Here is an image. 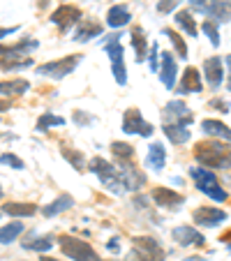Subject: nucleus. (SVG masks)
<instances>
[{
	"instance_id": "1",
	"label": "nucleus",
	"mask_w": 231,
	"mask_h": 261,
	"mask_svg": "<svg viewBox=\"0 0 231 261\" xmlns=\"http://www.w3.org/2000/svg\"><path fill=\"white\" fill-rule=\"evenodd\" d=\"M194 158L206 169H229L231 167V148L220 141H206V143H199L197 146Z\"/></svg>"
},
{
	"instance_id": "2",
	"label": "nucleus",
	"mask_w": 231,
	"mask_h": 261,
	"mask_svg": "<svg viewBox=\"0 0 231 261\" xmlns=\"http://www.w3.org/2000/svg\"><path fill=\"white\" fill-rule=\"evenodd\" d=\"M90 171H93L95 176H97L99 180H102L104 188H109L113 194L125 192V182H123V178H120L118 169L113 167V164H109L107 160L95 158L93 162H90Z\"/></svg>"
},
{
	"instance_id": "3",
	"label": "nucleus",
	"mask_w": 231,
	"mask_h": 261,
	"mask_svg": "<svg viewBox=\"0 0 231 261\" xmlns=\"http://www.w3.org/2000/svg\"><path fill=\"white\" fill-rule=\"evenodd\" d=\"M190 176L192 180L197 182V188L199 192H203L206 197L215 199V201H226V192L220 188V182H217V178L213 176L211 169H203V167H192L190 169Z\"/></svg>"
},
{
	"instance_id": "4",
	"label": "nucleus",
	"mask_w": 231,
	"mask_h": 261,
	"mask_svg": "<svg viewBox=\"0 0 231 261\" xmlns=\"http://www.w3.org/2000/svg\"><path fill=\"white\" fill-rule=\"evenodd\" d=\"M104 51L111 58V69H113V79L116 84L125 86L127 84V69H125V60H123V46L118 42V35H111L104 40Z\"/></svg>"
},
{
	"instance_id": "5",
	"label": "nucleus",
	"mask_w": 231,
	"mask_h": 261,
	"mask_svg": "<svg viewBox=\"0 0 231 261\" xmlns=\"http://www.w3.org/2000/svg\"><path fill=\"white\" fill-rule=\"evenodd\" d=\"M81 56L74 54V56H67V58H60V60H51V63H44L37 67V74L40 76H49V79H65L67 74H72L79 65Z\"/></svg>"
},
{
	"instance_id": "6",
	"label": "nucleus",
	"mask_w": 231,
	"mask_h": 261,
	"mask_svg": "<svg viewBox=\"0 0 231 261\" xmlns=\"http://www.w3.org/2000/svg\"><path fill=\"white\" fill-rule=\"evenodd\" d=\"M60 250L74 261H99L97 259V252L84 243L81 238H74V236H60Z\"/></svg>"
},
{
	"instance_id": "7",
	"label": "nucleus",
	"mask_w": 231,
	"mask_h": 261,
	"mask_svg": "<svg viewBox=\"0 0 231 261\" xmlns=\"http://www.w3.org/2000/svg\"><path fill=\"white\" fill-rule=\"evenodd\" d=\"M190 5L206 16L224 23L231 19V0H190Z\"/></svg>"
},
{
	"instance_id": "8",
	"label": "nucleus",
	"mask_w": 231,
	"mask_h": 261,
	"mask_svg": "<svg viewBox=\"0 0 231 261\" xmlns=\"http://www.w3.org/2000/svg\"><path fill=\"white\" fill-rule=\"evenodd\" d=\"M192 120H194V116L181 99H173V102H169L164 107V125H183V127H187Z\"/></svg>"
},
{
	"instance_id": "9",
	"label": "nucleus",
	"mask_w": 231,
	"mask_h": 261,
	"mask_svg": "<svg viewBox=\"0 0 231 261\" xmlns=\"http://www.w3.org/2000/svg\"><path fill=\"white\" fill-rule=\"evenodd\" d=\"M123 132L125 134H141V137H150L152 125L146 123L139 109H127L123 114Z\"/></svg>"
},
{
	"instance_id": "10",
	"label": "nucleus",
	"mask_w": 231,
	"mask_h": 261,
	"mask_svg": "<svg viewBox=\"0 0 231 261\" xmlns=\"http://www.w3.org/2000/svg\"><path fill=\"white\" fill-rule=\"evenodd\" d=\"M51 21H54L60 30H67L72 23L81 21V10L79 7H74V5H60L58 10L51 14Z\"/></svg>"
},
{
	"instance_id": "11",
	"label": "nucleus",
	"mask_w": 231,
	"mask_h": 261,
	"mask_svg": "<svg viewBox=\"0 0 231 261\" xmlns=\"http://www.w3.org/2000/svg\"><path fill=\"white\" fill-rule=\"evenodd\" d=\"M118 173H120V178H123V182H125V190H132V192L141 190V185L146 182V176H143L137 167H132L130 162H120Z\"/></svg>"
},
{
	"instance_id": "12",
	"label": "nucleus",
	"mask_w": 231,
	"mask_h": 261,
	"mask_svg": "<svg viewBox=\"0 0 231 261\" xmlns=\"http://www.w3.org/2000/svg\"><path fill=\"white\" fill-rule=\"evenodd\" d=\"M226 220V213L220 211V208H213V206H203L199 211H194V222L199 227H215L220 222Z\"/></svg>"
},
{
	"instance_id": "13",
	"label": "nucleus",
	"mask_w": 231,
	"mask_h": 261,
	"mask_svg": "<svg viewBox=\"0 0 231 261\" xmlns=\"http://www.w3.org/2000/svg\"><path fill=\"white\" fill-rule=\"evenodd\" d=\"M173 241H176L178 245L187 247V245H203V243H206V238H203L194 227H187V224H183V227L173 229Z\"/></svg>"
},
{
	"instance_id": "14",
	"label": "nucleus",
	"mask_w": 231,
	"mask_h": 261,
	"mask_svg": "<svg viewBox=\"0 0 231 261\" xmlns=\"http://www.w3.org/2000/svg\"><path fill=\"white\" fill-rule=\"evenodd\" d=\"M176 76H178V67L176 60H173L171 54H162V63H160V79L167 88H173L176 86Z\"/></svg>"
},
{
	"instance_id": "15",
	"label": "nucleus",
	"mask_w": 231,
	"mask_h": 261,
	"mask_svg": "<svg viewBox=\"0 0 231 261\" xmlns=\"http://www.w3.org/2000/svg\"><path fill=\"white\" fill-rule=\"evenodd\" d=\"M152 199H155V203L162 208H178L183 201H185L181 194H176L169 188H155L152 190Z\"/></svg>"
},
{
	"instance_id": "16",
	"label": "nucleus",
	"mask_w": 231,
	"mask_h": 261,
	"mask_svg": "<svg viewBox=\"0 0 231 261\" xmlns=\"http://www.w3.org/2000/svg\"><path fill=\"white\" fill-rule=\"evenodd\" d=\"M201 90V76L194 67H187L181 76V86H178V93L185 95V93H199Z\"/></svg>"
},
{
	"instance_id": "17",
	"label": "nucleus",
	"mask_w": 231,
	"mask_h": 261,
	"mask_svg": "<svg viewBox=\"0 0 231 261\" xmlns=\"http://www.w3.org/2000/svg\"><path fill=\"white\" fill-rule=\"evenodd\" d=\"M203 72H206V79H208V84H211V88L215 90V88H220V84H222V60L220 58H208L206 63H203Z\"/></svg>"
},
{
	"instance_id": "18",
	"label": "nucleus",
	"mask_w": 231,
	"mask_h": 261,
	"mask_svg": "<svg viewBox=\"0 0 231 261\" xmlns=\"http://www.w3.org/2000/svg\"><path fill=\"white\" fill-rule=\"evenodd\" d=\"M164 162H167V150H164L162 143H150L148 148V155H146V164L155 171L164 169Z\"/></svg>"
},
{
	"instance_id": "19",
	"label": "nucleus",
	"mask_w": 231,
	"mask_h": 261,
	"mask_svg": "<svg viewBox=\"0 0 231 261\" xmlns=\"http://www.w3.org/2000/svg\"><path fill=\"white\" fill-rule=\"evenodd\" d=\"M97 35H102V23H97V21H93V19H86V21H81L79 30L74 35V40L88 42V40H93V37H97Z\"/></svg>"
},
{
	"instance_id": "20",
	"label": "nucleus",
	"mask_w": 231,
	"mask_h": 261,
	"mask_svg": "<svg viewBox=\"0 0 231 261\" xmlns=\"http://www.w3.org/2000/svg\"><path fill=\"white\" fill-rule=\"evenodd\" d=\"M130 10L125 5H116V7H111L109 10V14H107V23L111 25V28H123V25H127L130 23Z\"/></svg>"
},
{
	"instance_id": "21",
	"label": "nucleus",
	"mask_w": 231,
	"mask_h": 261,
	"mask_svg": "<svg viewBox=\"0 0 231 261\" xmlns=\"http://www.w3.org/2000/svg\"><path fill=\"white\" fill-rule=\"evenodd\" d=\"M203 132L211 134L213 139H222V141H231V129L220 120H203L201 123Z\"/></svg>"
},
{
	"instance_id": "22",
	"label": "nucleus",
	"mask_w": 231,
	"mask_h": 261,
	"mask_svg": "<svg viewBox=\"0 0 231 261\" xmlns=\"http://www.w3.org/2000/svg\"><path fill=\"white\" fill-rule=\"evenodd\" d=\"M137 250L143 252V254H148L152 261H160V256H162V247L158 245V241H152V238H137Z\"/></svg>"
},
{
	"instance_id": "23",
	"label": "nucleus",
	"mask_w": 231,
	"mask_h": 261,
	"mask_svg": "<svg viewBox=\"0 0 231 261\" xmlns=\"http://www.w3.org/2000/svg\"><path fill=\"white\" fill-rule=\"evenodd\" d=\"M72 206H74V199L69 197V194H63V197H58L54 203H49V206L42 208V213H44V217H54L63 211H69Z\"/></svg>"
},
{
	"instance_id": "24",
	"label": "nucleus",
	"mask_w": 231,
	"mask_h": 261,
	"mask_svg": "<svg viewBox=\"0 0 231 261\" xmlns=\"http://www.w3.org/2000/svg\"><path fill=\"white\" fill-rule=\"evenodd\" d=\"M132 49H134V54H137L139 63H143V60L148 58V42H146V37H143V33L139 28L132 30Z\"/></svg>"
},
{
	"instance_id": "25",
	"label": "nucleus",
	"mask_w": 231,
	"mask_h": 261,
	"mask_svg": "<svg viewBox=\"0 0 231 261\" xmlns=\"http://www.w3.org/2000/svg\"><path fill=\"white\" fill-rule=\"evenodd\" d=\"M33 65V58L28 56H5V58H0V67L3 69H25Z\"/></svg>"
},
{
	"instance_id": "26",
	"label": "nucleus",
	"mask_w": 231,
	"mask_h": 261,
	"mask_svg": "<svg viewBox=\"0 0 231 261\" xmlns=\"http://www.w3.org/2000/svg\"><path fill=\"white\" fill-rule=\"evenodd\" d=\"M162 129H164V134L169 137V141H173L176 146L190 141V132H187V127H183V125H164Z\"/></svg>"
},
{
	"instance_id": "27",
	"label": "nucleus",
	"mask_w": 231,
	"mask_h": 261,
	"mask_svg": "<svg viewBox=\"0 0 231 261\" xmlns=\"http://www.w3.org/2000/svg\"><path fill=\"white\" fill-rule=\"evenodd\" d=\"M30 88L25 79H14V81H0V95H23Z\"/></svg>"
},
{
	"instance_id": "28",
	"label": "nucleus",
	"mask_w": 231,
	"mask_h": 261,
	"mask_svg": "<svg viewBox=\"0 0 231 261\" xmlns=\"http://www.w3.org/2000/svg\"><path fill=\"white\" fill-rule=\"evenodd\" d=\"M3 211L14 217H30L37 213V206H35V203H7Z\"/></svg>"
},
{
	"instance_id": "29",
	"label": "nucleus",
	"mask_w": 231,
	"mask_h": 261,
	"mask_svg": "<svg viewBox=\"0 0 231 261\" xmlns=\"http://www.w3.org/2000/svg\"><path fill=\"white\" fill-rule=\"evenodd\" d=\"M33 49H37V42L35 40H25V42H21V44H14V46H0V54L3 56H23V54H28V51H33Z\"/></svg>"
},
{
	"instance_id": "30",
	"label": "nucleus",
	"mask_w": 231,
	"mask_h": 261,
	"mask_svg": "<svg viewBox=\"0 0 231 261\" xmlns=\"http://www.w3.org/2000/svg\"><path fill=\"white\" fill-rule=\"evenodd\" d=\"M176 21H178V25H181L183 30H185L190 37H197V25H194V19H192V14L190 12H178L176 14Z\"/></svg>"
},
{
	"instance_id": "31",
	"label": "nucleus",
	"mask_w": 231,
	"mask_h": 261,
	"mask_svg": "<svg viewBox=\"0 0 231 261\" xmlns=\"http://www.w3.org/2000/svg\"><path fill=\"white\" fill-rule=\"evenodd\" d=\"M111 150H113V155H116L120 162H130V160L134 158V148L130 146V143L113 141V143H111Z\"/></svg>"
},
{
	"instance_id": "32",
	"label": "nucleus",
	"mask_w": 231,
	"mask_h": 261,
	"mask_svg": "<svg viewBox=\"0 0 231 261\" xmlns=\"http://www.w3.org/2000/svg\"><path fill=\"white\" fill-rule=\"evenodd\" d=\"M63 158L67 160L69 164H72L76 171H84V167H86V162H84V155L79 153V150H74V148H67V146H63Z\"/></svg>"
},
{
	"instance_id": "33",
	"label": "nucleus",
	"mask_w": 231,
	"mask_h": 261,
	"mask_svg": "<svg viewBox=\"0 0 231 261\" xmlns=\"http://www.w3.org/2000/svg\"><path fill=\"white\" fill-rule=\"evenodd\" d=\"M23 233V224H19V222H14V224H7V227L0 229V243H12L16 236H21Z\"/></svg>"
},
{
	"instance_id": "34",
	"label": "nucleus",
	"mask_w": 231,
	"mask_h": 261,
	"mask_svg": "<svg viewBox=\"0 0 231 261\" xmlns=\"http://www.w3.org/2000/svg\"><path fill=\"white\" fill-rule=\"evenodd\" d=\"M60 125H65V118L54 116V114H44L37 118V132H44L49 127H60Z\"/></svg>"
},
{
	"instance_id": "35",
	"label": "nucleus",
	"mask_w": 231,
	"mask_h": 261,
	"mask_svg": "<svg viewBox=\"0 0 231 261\" xmlns=\"http://www.w3.org/2000/svg\"><path fill=\"white\" fill-rule=\"evenodd\" d=\"M51 245H54V238L51 236H42V238H35V241L23 243L25 250H35V252H46V250H51Z\"/></svg>"
},
{
	"instance_id": "36",
	"label": "nucleus",
	"mask_w": 231,
	"mask_h": 261,
	"mask_svg": "<svg viewBox=\"0 0 231 261\" xmlns=\"http://www.w3.org/2000/svg\"><path fill=\"white\" fill-rule=\"evenodd\" d=\"M164 35H167L169 40H171V44L176 46V51H178V58H187V44H185V40H183L178 33H173L171 28H164Z\"/></svg>"
},
{
	"instance_id": "37",
	"label": "nucleus",
	"mask_w": 231,
	"mask_h": 261,
	"mask_svg": "<svg viewBox=\"0 0 231 261\" xmlns=\"http://www.w3.org/2000/svg\"><path fill=\"white\" fill-rule=\"evenodd\" d=\"M201 30L206 33V37L213 42V46H217L220 44V30H217V25L213 23V21H203V25H201Z\"/></svg>"
},
{
	"instance_id": "38",
	"label": "nucleus",
	"mask_w": 231,
	"mask_h": 261,
	"mask_svg": "<svg viewBox=\"0 0 231 261\" xmlns=\"http://www.w3.org/2000/svg\"><path fill=\"white\" fill-rule=\"evenodd\" d=\"M0 162L7 164V167H14V169H23V162H21V160L16 158V155H12V153L0 155Z\"/></svg>"
},
{
	"instance_id": "39",
	"label": "nucleus",
	"mask_w": 231,
	"mask_h": 261,
	"mask_svg": "<svg viewBox=\"0 0 231 261\" xmlns=\"http://www.w3.org/2000/svg\"><path fill=\"white\" fill-rule=\"evenodd\" d=\"M176 5H178V0H160V3H158V12H160V14H167V12L176 10Z\"/></svg>"
},
{
	"instance_id": "40",
	"label": "nucleus",
	"mask_w": 231,
	"mask_h": 261,
	"mask_svg": "<svg viewBox=\"0 0 231 261\" xmlns=\"http://www.w3.org/2000/svg\"><path fill=\"white\" fill-rule=\"evenodd\" d=\"M150 72H158V44L155 46H150Z\"/></svg>"
},
{
	"instance_id": "41",
	"label": "nucleus",
	"mask_w": 231,
	"mask_h": 261,
	"mask_svg": "<svg viewBox=\"0 0 231 261\" xmlns=\"http://www.w3.org/2000/svg\"><path fill=\"white\" fill-rule=\"evenodd\" d=\"M127 261H152V259H150V256H148V254H143V252L134 250V252H132V254H130V256H127Z\"/></svg>"
},
{
	"instance_id": "42",
	"label": "nucleus",
	"mask_w": 231,
	"mask_h": 261,
	"mask_svg": "<svg viewBox=\"0 0 231 261\" xmlns=\"http://www.w3.org/2000/svg\"><path fill=\"white\" fill-rule=\"evenodd\" d=\"M16 30H19L16 25H14V28H0V40H3V37H7V35H12V33H16Z\"/></svg>"
},
{
	"instance_id": "43",
	"label": "nucleus",
	"mask_w": 231,
	"mask_h": 261,
	"mask_svg": "<svg viewBox=\"0 0 231 261\" xmlns=\"http://www.w3.org/2000/svg\"><path fill=\"white\" fill-rule=\"evenodd\" d=\"M226 67H229V81H226V88L231 93V56H226Z\"/></svg>"
},
{
	"instance_id": "44",
	"label": "nucleus",
	"mask_w": 231,
	"mask_h": 261,
	"mask_svg": "<svg viewBox=\"0 0 231 261\" xmlns=\"http://www.w3.org/2000/svg\"><path fill=\"white\" fill-rule=\"evenodd\" d=\"M109 250H111V252H118V238H111V241H109Z\"/></svg>"
},
{
	"instance_id": "45",
	"label": "nucleus",
	"mask_w": 231,
	"mask_h": 261,
	"mask_svg": "<svg viewBox=\"0 0 231 261\" xmlns=\"http://www.w3.org/2000/svg\"><path fill=\"white\" fill-rule=\"evenodd\" d=\"M7 109H10V102H3V99H0V111H7Z\"/></svg>"
},
{
	"instance_id": "46",
	"label": "nucleus",
	"mask_w": 231,
	"mask_h": 261,
	"mask_svg": "<svg viewBox=\"0 0 231 261\" xmlns=\"http://www.w3.org/2000/svg\"><path fill=\"white\" fill-rule=\"evenodd\" d=\"M42 261H58V259H54V256H44Z\"/></svg>"
},
{
	"instance_id": "47",
	"label": "nucleus",
	"mask_w": 231,
	"mask_h": 261,
	"mask_svg": "<svg viewBox=\"0 0 231 261\" xmlns=\"http://www.w3.org/2000/svg\"><path fill=\"white\" fill-rule=\"evenodd\" d=\"M0 197H3V188H0Z\"/></svg>"
},
{
	"instance_id": "48",
	"label": "nucleus",
	"mask_w": 231,
	"mask_h": 261,
	"mask_svg": "<svg viewBox=\"0 0 231 261\" xmlns=\"http://www.w3.org/2000/svg\"><path fill=\"white\" fill-rule=\"evenodd\" d=\"M229 252H231V245H229Z\"/></svg>"
}]
</instances>
